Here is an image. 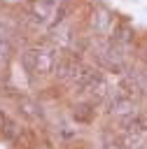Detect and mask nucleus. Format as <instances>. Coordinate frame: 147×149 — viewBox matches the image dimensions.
I'll use <instances>...</instances> for the list:
<instances>
[{
	"label": "nucleus",
	"instance_id": "f03ea898",
	"mask_svg": "<svg viewBox=\"0 0 147 149\" xmlns=\"http://www.w3.org/2000/svg\"><path fill=\"white\" fill-rule=\"evenodd\" d=\"M107 112L117 114V116H131V114H135V102L121 93H112L107 98Z\"/></svg>",
	"mask_w": 147,
	"mask_h": 149
},
{
	"label": "nucleus",
	"instance_id": "7ed1b4c3",
	"mask_svg": "<svg viewBox=\"0 0 147 149\" xmlns=\"http://www.w3.org/2000/svg\"><path fill=\"white\" fill-rule=\"evenodd\" d=\"M131 40H133V30H131L126 23H117V26L112 28V40H110L112 44H119V47L128 49Z\"/></svg>",
	"mask_w": 147,
	"mask_h": 149
},
{
	"label": "nucleus",
	"instance_id": "0eeeda50",
	"mask_svg": "<svg viewBox=\"0 0 147 149\" xmlns=\"http://www.w3.org/2000/svg\"><path fill=\"white\" fill-rule=\"evenodd\" d=\"M12 54H14V44H12V40L5 37V35H0V58L5 61V58H9Z\"/></svg>",
	"mask_w": 147,
	"mask_h": 149
},
{
	"label": "nucleus",
	"instance_id": "f257e3e1",
	"mask_svg": "<svg viewBox=\"0 0 147 149\" xmlns=\"http://www.w3.org/2000/svg\"><path fill=\"white\" fill-rule=\"evenodd\" d=\"M56 58H58V51H54V49H37V47H33V49H26V51L21 54V65H23V70H26V72L35 74V72L51 70V68H54V63H56Z\"/></svg>",
	"mask_w": 147,
	"mask_h": 149
},
{
	"label": "nucleus",
	"instance_id": "20e7f679",
	"mask_svg": "<svg viewBox=\"0 0 147 149\" xmlns=\"http://www.w3.org/2000/svg\"><path fill=\"white\" fill-rule=\"evenodd\" d=\"M112 26V16H110V12L107 9H96V14H93V28L98 30V33H105L107 28Z\"/></svg>",
	"mask_w": 147,
	"mask_h": 149
},
{
	"label": "nucleus",
	"instance_id": "423d86ee",
	"mask_svg": "<svg viewBox=\"0 0 147 149\" xmlns=\"http://www.w3.org/2000/svg\"><path fill=\"white\" fill-rule=\"evenodd\" d=\"M0 135L5 137V140H16L19 137V123L14 121V119H5V123L0 126Z\"/></svg>",
	"mask_w": 147,
	"mask_h": 149
},
{
	"label": "nucleus",
	"instance_id": "6e6552de",
	"mask_svg": "<svg viewBox=\"0 0 147 149\" xmlns=\"http://www.w3.org/2000/svg\"><path fill=\"white\" fill-rule=\"evenodd\" d=\"M56 2H58V0H33V5H35L37 9H42V12H47V14L56 7Z\"/></svg>",
	"mask_w": 147,
	"mask_h": 149
},
{
	"label": "nucleus",
	"instance_id": "1a4fd4ad",
	"mask_svg": "<svg viewBox=\"0 0 147 149\" xmlns=\"http://www.w3.org/2000/svg\"><path fill=\"white\" fill-rule=\"evenodd\" d=\"M5 119H7V114H5V112H2V109H0V126H2V123H5Z\"/></svg>",
	"mask_w": 147,
	"mask_h": 149
},
{
	"label": "nucleus",
	"instance_id": "39448f33",
	"mask_svg": "<svg viewBox=\"0 0 147 149\" xmlns=\"http://www.w3.org/2000/svg\"><path fill=\"white\" fill-rule=\"evenodd\" d=\"M72 116H75V121L89 123V121H93L96 112H93V107H91V105H77V107H75V112H72Z\"/></svg>",
	"mask_w": 147,
	"mask_h": 149
}]
</instances>
